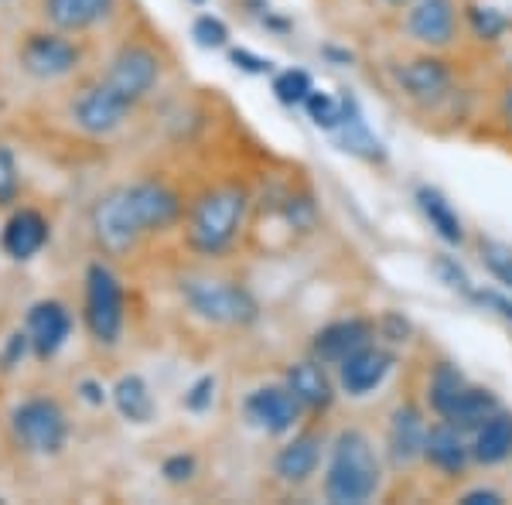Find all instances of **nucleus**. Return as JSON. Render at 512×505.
<instances>
[{"label": "nucleus", "instance_id": "nucleus-1", "mask_svg": "<svg viewBox=\"0 0 512 505\" xmlns=\"http://www.w3.org/2000/svg\"><path fill=\"white\" fill-rule=\"evenodd\" d=\"M181 219V198L164 181L144 178L106 192L93 209V236L110 256L130 253L144 236L164 233Z\"/></svg>", "mask_w": 512, "mask_h": 505}, {"label": "nucleus", "instance_id": "nucleus-2", "mask_svg": "<svg viewBox=\"0 0 512 505\" xmlns=\"http://www.w3.org/2000/svg\"><path fill=\"white\" fill-rule=\"evenodd\" d=\"M383 488V461L366 430L349 427L335 437L325 468V499L335 505L373 502Z\"/></svg>", "mask_w": 512, "mask_h": 505}, {"label": "nucleus", "instance_id": "nucleus-3", "mask_svg": "<svg viewBox=\"0 0 512 505\" xmlns=\"http://www.w3.org/2000/svg\"><path fill=\"white\" fill-rule=\"evenodd\" d=\"M246 209H250V195L239 185H219L209 188L188 212V246L198 256H222L233 250L239 229L246 222Z\"/></svg>", "mask_w": 512, "mask_h": 505}, {"label": "nucleus", "instance_id": "nucleus-4", "mask_svg": "<svg viewBox=\"0 0 512 505\" xmlns=\"http://www.w3.org/2000/svg\"><path fill=\"white\" fill-rule=\"evenodd\" d=\"M181 297L209 325L246 328L260 318L256 297L243 284L226 277H185L181 280Z\"/></svg>", "mask_w": 512, "mask_h": 505}, {"label": "nucleus", "instance_id": "nucleus-5", "mask_svg": "<svg viewBox=\"0 0 512 505\" xmlns=\"http://www.w3.org/2000/svg\"><path fill=\"white\" fill-rule=\"evenodd\" d=\"M11 430H14V441L28 454L52 458L69 441V417L48 396H31V400H24L11 410Z\"/></svg>", "mask_w": 512, "mask_h": 505}, {"label": "nucleus", "instance_id": "nucleus-6", "mask_svg": "<svg viewBox=\"0 0 512 505\" xmlns=\"http://www.w3.org/2000/svg\"><path fill=\"white\" fill-rule=\"evenodd\" d=\"M86 328L99 345H117L127 321V301H123L120 277L106 263H89L86 270Z\"/></svg>", "mask_w": 512, "mask_h": 505}, {"label": "nucleus", "instance_id": "nucleus-7", "mask_svg": "<svg viewBox=\"0 0 512 505\" xmlns=\"http://www.w3.org/2000/svg\"><path fill=\"white\" fill-rule=\"evenodd\" d=\"M396 89L417 106H437L454 93V69L448 59H441L437 52L414 55V59L400 62L393 69Z\"/></svg>", "mask_w": 512, "mask_h": 505}, {"label": "nucleus", "instance_id": "nucleus-8", "mask_svg": "<svg viewBox=\"0 0 512 505\" xmlns=\"http://www.w3.org/2000/svg\"><path fill=\"white\" fill-rule=\"evenodd\" d=\"M403 31H407L410 41L424 45L427 52L451 48L461 31L458 0H414L403 14Z\"/></svg>", "mask_w": 512, "mask_h": 505}, {"label": "nucleus", "instance_id": "nucleus-9", "mask_svg": "<svg viewBox=\"0 0 512 505\" xmlns=\"http://www.w3.org/2000/svg\"><path fill=\"white\" fill-rule=\"evenodd\" d=\"M158 79H161V59H158V52L147 45H123L120 52L113 55L110 69H106V76H103V82L113 93L130 99L134 106L158 86Z\"/></svg>", "mask_w": 512, "mask_h": 505}, {"label": "nucleus", "instance_id": "nucleus-10", "mask_svg": "<svg viewBox=\"0 0 512 505\" xmlns=\"http://www.w3.org/2000/svg\"><path fill=\"white\" fill-rule=\"evenodd\" d=\"M130 110H134V103L123 99L120 93H113L103 79L86 86L72 99V120H76L79 130H86L93 137H106L113 130H120L123 120L130 117Z\"/></svg>", "mask_w": 512, "mask_h": 505}, {"label": "nucleus", "instance_id": "nucleus-11", "mask_svg": "<svg viewBox=\"0 0 512 505\" xmlns=\"http://www.w3.org/2000/svg\"><path fill=\"white\" fill-rule=\"evenodd\" d=\"M243 413H246V420H250L256 430L280 437V434H291V430L297 427V420L304 417V407L284 383V386L253 389V393L246 396V403H243Z\"/></svg>", "mask_w": 512, "mask_h": 505}, {"label": "nucleus", "instance_id": "nucleus-12", "mask_svg": "<svg viewBox=\"0 0 512 505\" xmlns=\"http://www.w3.org/2000/svg\"><path fill=\"white\" fill-rule=\"evenodd\" d=\"M82 59L79 45L62 35H28L21 45V69L31 79H62L69 72H76V65Z\"/></svg>", "mask_w": 512, "mask_h": 505}, {"label": "nucleus", "instance_id": "nucleus-13", "mask_svg": "<svg viewBox=\"0 0 512 505\" xmlns=\"http://www.w3.org/2000/svg\"><path fill=\"white\" fill-rule=\"evenodd\" d=\"M427 420L424 410L417 403H400L390 413V424H386V458L393 468H410L417 461H424V441H427Z\"/></svg>", "mask_w": 512, "mask_h": 505}, {"label": "nucleus", "instance_id": "nucleus-14", "mask_svg": "<svg viewBox=\"0 0 512 505\" xmlns=\"http://www.w3.org/2000/svg\"><path fill=\"white\" fill-rule=\"evenodd\" d=\"M393 366H396V352H390L379 342H369L359 352H352L345 362H338V386L349 396H369L373 389L386 383Z\"/></svg>", "mask_w": 512, "mask_h": 505}, {"label": "nucleus", "instance_id": "nucleus-15", "mask_svg": "<svg viewBox=\"0 0 512 505\" xmlns=\"http://www.w3.org/2000/svg\"><path fill=\"white\" fill-rule=\"evenodd\" d=\"M376 342V325L366 318H338V321H328L325 328L315 331L311 338V355L325 366H335L345 362L352 352H359L362 345Z\"/></svg>", "mask_w": 512, "mask_h": 505}, {"label": "nucleus", "instance_id": "nucleus-16", "mask_svg": "<svg viewBox=\"0 0 512 505\" xmlns=\"http://www.w3.org/2000/svg\"><path fill=\"white\" fill-rule=\"evenodd\" d=\"M424 461L444 478L465 475L468 465H472V444L465 441V430H458L448 420H437V424L427 427Z\"/></svg>", "mask_w": 512, "mask_h": 505}, {"label": "nucleus", "instance_id": "nucleus-17", "mask_svg": "<svg viewBox=\"0 0 512 505\" xmlns=\"http://www.w3.org/2000/svg\"><path fill=\"white\" fill-rule=\"evenodd\" d=\"M72 335V314L62 301H38L28 311V342L38 359H52Z\"/></svg>", "mask_w": 512, "mask_h": 505}, {"label": "nucleus", "instance_id": "nucleus-18", "mask_svg": "<svg viewBox=\"0 0 512 505\" xmlns=\"http://www.w3.org/2000/svg\"><path fill=\"white\" fill-rule=\"evenodd\" d=\"M284 383L297 400H301V407L311 413H325L335 403V383H332V376H328V366L318 362L315 355L287 366Z\"/></svg>", "mask_w": 512, "mask_h": 505}, {"label": "nucleus", "instance_id": "nucleus-19", "mask_svg": "<svg viewBox=\"0 0 512 505\" xmlns=\"http://www.w3.org/2000/svg\"><path fill=\"white\" fill-rule=\"evenodd\" d=\"M321 454H325V437L318 430H304L277 451L274 475L287 485H304L318 471Z\"/></svg>", "mask_w": 512, "mask_h": 505}, {"label": "nucleus", "instance_id": "nucleus-20", "mask_svg": "<svg viewBox=\"0 0 512 505\" xmlns=\"http://www.w3.org/2000/svg\"><path fill=\"white\" fill-rule=\"evenodd\" d=\"M48 243V219L35 209H18L7 219L4 233H0V246L11 260H31L45 250Z\"/></svg>", "mask_w": 512, "mask_h": 505}, {"label": "nucleus", "instance_id": "nucleus-21", "mask_svg": "<svg viewBox=\"0 0 512 505\" xmlns=\"http://www.w3.org/2000/svg\"><path fill=\"white\" fill-rule=\"evenodd\" d=\"M472 461L475 465L495 468L502 461L512 458V413L509 410H495L482 427L472 430Z\"/></svg>", "mask_w": 512, "mask_h": 505}, {"label": "nucleus", "instance_id": "nucleus-22", "mask_svg": "<svg viewBox=\"0 0 512 505\" xmlns=\"http://www.w3.org/2000/svg\"><path fill=\"white\" fill-rule=\"evenodd\" d=\"M349 96V106H345V120L338 123V130L332 134L338 137V147H342L345 154L359 157V161H369V164H383L386 161V147L383 140H379L373 130L366 127V120H362L359 106H355V96Z\"/></svg>", "mask_w": 512, "mask_h": 505}, {"label": "nucleus", "instance_id": "nucleus-23", "mask_svg": "<svg viewBox=\"0 0 512 505\" xmlns=\"http://www.w3.org/2000/svg\"><path fill=\"white\" fill-rule=\"evenodd\" d=\"M117 0H45V18L59 31H89L106 21Z\"/></svg>", "mask_w": 512, "mask_h": 505}, {"label": "nucleus", "instance_id": "nucleus-24", "mask_svg": "<svg viewBox=\"0 0 512 505\" xmlns=\"http://www.w3.org/2000/svg\"><path fill=\"white\" fill-rule=\"evenodd\" d=\"M499 396L492 393L489 386H475V383H465L458 396H454V403L448 407L441 420H448L458 430H465V434H472L475 427H482L485 420L492 417L495 410H499Z\"/></svg>", "mask_w": 512, "mask_h": 505}, {"label": "nucleus", "instance_id": "nucleus-25", "mask_svg": "<svg viewBox=\"0 0 512 505\" xmlns=\"http://www.w3.org/2000/svg\"><path fill=\"white\" fill-rule=\"evenodd\" d=\"M414 198H417V209L424 212V219L431 222V229L441 243H448V246L465 243V222H461V215L451 209V202L444 198V192H437L431 185H420Z\"/></svg>", "mask_w": 512, "mask_h": 505}, {"label": "nucleus", "instance_id": "nucleus-26", "mask_svg": "<svg viewBox=\"0 0 512 505\" xmlns=\"http://www.w3.org/2000/svg\"><path fill=\"white\" fill-rule=\"evenodd\" d=\"M113 403H117L120 417L130 420V424H147L154 417V396L151 386L130 372V376H120L117 386H113Z\"/></svg>", "mask_w": 512, "mask_h": 505}, {"label": "nucleus", "instance_id": "nucleus-27", "mask_svg": "<svg viewBox=\"0 0 512 505\" xmlns=\"http://www.w3.org/2000/svg\"><path fill=\"white\" fill-rule=\"evenodd\" d=\"M465 372H461L454 362H437L431 369V379H427V407L434 410V417L441 420L448 407L454 403V396L465 389Z\"/></svg>", "mask_w": 512, "mask_h": 505}, {"label": "nucleus", "instance_id": "nucleus-28", "mask_svg": "<svg viewBox=\"0 0 512 505\" xmlns=\"http://www.w3.org/2000/svg\"><path fill=\"white\" fill-rule=\"evenodd\" d=\"M345 106H349V96H345V89L342 93H325V89H311L308 99H304V110H308V117L315 127L321 130H338V123L345 120Z\"/></svg>", "mask_w": 512, "mask_h": 505}, {"label": "nucleus", "instance_id": "nucleus-29", "mask_svg": "<svg viewBox=\"0 0 512 505\" xmlns=\"http://www.w3.org/2000/svg\"><path fill=\"white\" fill-rule=\"evenodd\" d=\"M461 21L468 24V31H472L478 41H489V45L509 31V18L499 7H489V4H465L461 7Z\"/></svg>", "mask_w": 512, "mask_h": 505}, {"label": "nucleus", "instance_id": "nucleus-30", "mask_svg": "<svg viewBox=\"0 0 512 505\" xmlns=\"http://www.w3.org/2000/svg\"><path fill=\"white\" fill-rule=\"evenodd\" d=\"M478 260H482L485 273L502 284L506 291H512V246L502 243V239H482L478 243Z\"/></svg>", "mask_w": 512, "mask_h": 505}, {"label": "nucleus", "instance_id": "nucleus-31", "mask_svg": "<svg viewBox=\"0 0 512 505\" xmlns=\"http://www.w3.org/2000/svg\"><path fill=\"white\" fill-rule=\"evenodd\" d=\"M311 89H315V82H311V76L304 69H284L274 76V96L284 106H304Z\"/></svg>", "mask_w": 512, "mask_h": 505}, {"label": "nucleus", "instance_id": "nucleus-32", "mask_svg": "<svg viewBox=\"0 0 512 505\" xmlns=\"http://www.w3.org/2000/svg\"><path fill=\"white\" fill-rule=\"evenodd\" d=\"M192 38L198 48H226L229 28H226V21L216 18V14H198L192 24Z\"/></svg>", "mask_w": 512, "mask_h": 505}, {"label": "nucleus", "instance_id": "nucleus-33", "mask_svg": "<svg viewBox=\"0 0 512 505\" xmlns=\"http://www.w3.org/2000/svg\"><path fill=\"white\" fill-rule=\"evenodd\" d=\"M434 270H437V277L444 280V284L451 287V291H458V294H465V297H472V291H475V284H472V277L465 273V267H461L454 256H437L434 260Z\"/></svg>", "mask_w": 512, "mask_h": 505}, {"label": "nucleus", "instance_id": "nucleus-34", "mask_svg": "<svg viewBox=\"0 0 512 505\" xmlns=\"http://www.w3.org/2000/svg\"><path fill=\"white\" fill-rule=\"evenodd\" d=\"M18 188H21V178H18V161H14L11 147L0 144V209L11 205L18 198Z\"/></svg>", "mask_w": 512, "mask_h": 505}, {"label": "nucleus", "instance_id": "nucleus-35", "mask_svg": "<svg viewBox=\"0 0 512 505\" xmlns=\"http://www.w3.org/2000/svg\"><path fill=\"white\" fill-rule=\"evenodd\" d=\"M212 400H216V376L195 379V383L188 386V393H185V407L192 413H205L212 407Z\"/></svg>", "mask_w": 512, "mask_h": 505}, {"label": "nucleus", "instance_id": "nucleus-36", "mask_svg": "<svg viewBox=\"0 0 512 505\" xmlns=\"http://www.w3.org/2000/svg\"><path fill=\"white\" fill-rule=\"evenodd\" d=\"M376 335H383L386 342L400 345V342H407V338H410V321L403 318V314H396V311H386L383 318L376 321Z\"/></svg>", "mask_w": 512, "mask_h": 505}, {"label": "nucleus", "instance_id": "nucleus-37", "mask_svg": "<svg viewBox=\"0 0 512 505\" xmlns=\"http://www.w3.org/2000/svg\"><path fill=\"white\" fill-rule=\"evenodd\" d=\"M161 475L168 478L171 485L192 482V478H195V458H192V454H171V458L161 465Z\"/></svg>", "mask_w": 512, "mask_h": 505}, {"label": "nucleus", "instance_id": "nucleus-38", "mask_svg": "<svg viewBox=\"0 0 512 505\" xmlns=\"http://www.w3.org/2000/svg\"><path fill=\"white\" fill-rule=\"evenodd\" d=\"M468 301L478 304V308H489V311H495V314H499V318L512 321V297H506V294H499V291H482V287H475Z\"/></svg>", "mask_w": 512, "mask_h": 505}, {"label": "nucleus", "instance_id": "nucleus-39", "mask_svg": "<svg viewBox=\"0 0 512 505\" xmlns=\"http://www.w3.org/2000/svg\"><path fill=\"white\" fill-rule=\"evenodd\" d=\"M229 62H233L236 69L250 72V76H263V72L274 69V62H270V59H260V55L246 52V48H233V52H229Z\"/></svg>", "mask_w": 512, "mask_h": 505}, {"label": "nucleus", "instance_id": "nucleus-40", "mask_svg": "<svg viewBox=\"0 0 512 505\" xmlns=\"http://www.w3.org/2000/svg\"><path fill=\"white\" fill-rule=\"evenodd\" d=\"M31 349L28 342V331H14L11 338H7V349H4V369H14L18 362L24 359V352Z\"/></svg>", "mask_w": 512, "mask_h": 505}, {"label": "nucleus", "instance_id": "nucleus-41", "mask_svg": "<svg viewBox=\"0 0 512 505\" xmlns=\"http://www.w3.org/2000/svg\"><path fill=\"white\" fill-rule=\"evenodd\" d=\"M506 502L495 488H472V492L461 495V505H499Z\"/></svg>", "mask_w": 512, "mask_h": 505}, {"label": "nucleus", "instance_id": "nucleus-42", "mask_svg": "<svg viewBox=\"0 0 512 505\" xmlns=\"http://www.w3.org/2000/svg\"><path fill=\"white\" fill-rule=\"evenodd\" d=\"M79 389H82V400H86V403H93V407H103V400H106L103 386L93 383V379H86V383H82Z\"/></svg>", "mask_w": 512, "mask_h": 505}, {"label": "nucleus", "instance_id": "nucleus-43", "mask_svg": "<svg viewBox=\"0 0 512 505\" xmlns=\"http://www.w3.org/2000/svg\"><path fill=\"white\" fill-rule=\"evenodd\" d=\"M499 113H502V120H506L509 127H512V86H509L506 93H502V99H499Z\"/></svg>", "mask_w": 512, "mask_h": 505}, {"label": "nucleus", "instance_id": "nucleus-44", "mask_svg": "<svg viewBox=\"0 0 512 505\" xmlns=\"http://www.w3.org/2000/svg\"><path fill=\"white\" fill-rule=\"evenodd\" d=\"M390 7H407V4H414V0H386Z\"/></svg>", "mask_w": 512, "mask_h": 505}]
</instances>
